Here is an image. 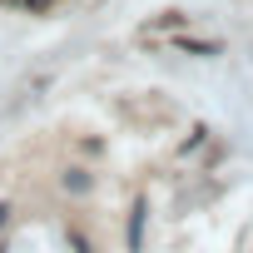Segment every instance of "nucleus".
<instances>
[{"instance_id": "1", "label": "nucleus", "mask_w": 253, "mask_h": 253, "mask_svg": "<svg viewBox=\"0 0 253 253\" xmlns=\"http://www.w3.org/2000/svg\"><path fill=\"white\" fill-rule=\"evenodd\" d=\"M144 218H149V204L134 199V209H129V253H144Z\"/></svg>"}, {"instance_id": "2", "label": "nucleus", "mask_w": 253, "mask_h": 253, "mask_svg": "<svg viewBox=\"0 0 253 253\" xmlns=\"http://www.w3.org/2000/svg\"><path fill=\"white\" fill-rule=\"evenodd\" d=\"M179 50H189V55H218L213 40H209V45H204V40H179Z\"/></svg>"}, {"instance_id": "3", "label": "nucleus", "mask_w": 253, "mask_h": 253, "mask_svg": "<svg viewBox=\"0 0 253 253\" xmlns=\"http://www.w3.org/2000/svg\"><path fill=\"white\" fill-rule=\"evenodd\" d=\"M84 184H89V174H84V169H70V174H65V189H70V194H80Z\"/></svg>"}, {"instance_id": "4", "label": "nucleus", "mask_w": 253, "mask_h": 253, "mask_svg": "<svg viewBox=\"0 0 253 253\" xmlns=\"http://www.w3.org/2000/svg\"><path fill=\"white\" fill-rule=\"evenodd\" d=\"M5 218H10V204H0V223H5Z\"/></svg>"}]
</instances>
